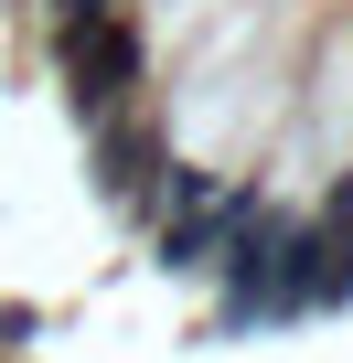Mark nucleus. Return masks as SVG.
<instances>
[{
  "label": "nucleus",
  "mask_w": 353,
  "mask_h": 363,
  "mask_svg": "<svg viewBox=\"0 0 353 363\" xmlns=\"http://www.w3.org/2000/svg\"><path fill=\"white\" fill-rule=\"evenodd\" d=\"M139 171H150V128H107V193H139Z\"/></svg>",
  "instance_id": "nucleus-2"
},
{
  "label": "nucleus",
  "mask_w": 353,
  "mask_h": 363,
  "mask_svg": "<svg viewBox=\"0 0 353 363\" xmlns=\"http://www.w3.org/2000/svg\"><path fill=\"white\" fill-rule=\"evenodd\" d=\"M129 75H139V33H129L118 11L65 22V96H75V118H118Z\"/></svg>",
  "instance_id": "nucleus-1"
}]
</instances>
